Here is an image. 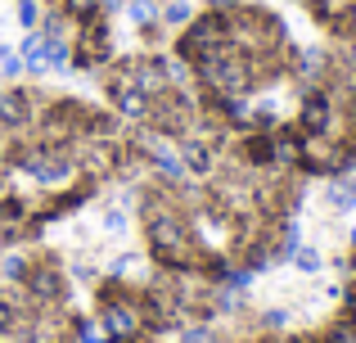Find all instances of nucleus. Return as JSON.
I'll use <instances>...</instances> for the list:
<instances>
[{
  "label": "nucleus",
  "mask_w": 356,
  "mask_h": 343,
  "mask_svg": "<svg viewBox=\"0 0 356 343\" xmlns=\"http://www.w3.org/2000/svg\"><path fill=\"white\" fill-rule=\"evenodd\" d=\"M181 343H217V335L208 330V321H199V326L181 330Z\"/></svg>",
  "instance_id": "obj_19"
},
{
  "label": "nucleus",
  "mask_w": 356,
  "mask_h": 343,
  "mask_svg": "<svg viewBox=\"0 0 356 343\" xmlns=\"http://www.w3.org/2000/svg\"><path fill=\"white\" fill-rule=\"evenodd\" d=\"M18 27H23V32H36V27H41V0H18Z\"/></svg>",
  "instance_id": "obj_13"
},
{
  "label": "nucleus",
  "mask_w": 356,
  "mask_h": 343,
  "mask_svg": "<svg viewBox=\"0 0 356 343\" xmlns=\"http://www.w3.org/2000/svg\"><path fill=\"white\" fill-rule=\"evenodd\" d=\"M325 343H356V326H352L348 317H343V321H334V326L325 330Z\"/></svg>",
  "instance_id": "obj_17"
},
{
  "label": "nucleus",
  "mask_w": 356,
  "mask_h": 343,
  "mask_svg": "<svg viewBox=\"0 0 356 343\" xmlns=\"http://www.w3.org/2000/svg\"><path fill=\"white\" fill-rule=\"evenodd\" d=\"M0 77H23V59L9 41H0Z\"/></svg>",
  "instance_id": "obj_14"
},
{
  "label": "nucleus",
  "mask_w": 356,
  "mask_h": 343,
  "mask_svg": "<svg viewBox=\"0 0 356 343\" xmlns=\"http://www.w3.org/2000/svg\"><path fill=\"white\" fill-rule=\"evenodd\" d=\"M348 248H352V253H356V226H352V235H348Z\"/></svg>",
  "instance_id": "obj_22"
},
{
  "label": "nucleus",
  "mask_w": 356,
  "mask_h": 343,
  "mask_svg": "<svg viewBox=\"0 0 356 343\" xmlns=\"http://www.w3.org/2000/svg\"><path fill=\"white\" fill-rule=\"evenodd\" d=\"M36 122V90L9 86L0 90V131H23Z\"/></svg>",
  "instance_id": "obj_4"
},
{
  "label": "nucleus",
  "mask_w": 356,
  "mask_h": 343,
  "mask_svg": "<svg viewBox=\"0 0 356 343\" xmlns=\"http://www.w3.org/2000/svg\"><path fill=\"white\" fill-rule=\"evenodd\" d=\"M99 230L113 235V239H122L131 230V212L122 208V203H104V208H99Z\"/></svg>",
  "instance_id": "obj_8"
},
{
  "label": "nucleus",
  "mask_w": 356,
  "mask_h": 343,
  "mask_svg": "<svg viewBox=\"0 0 356 343\" xmlns=\"http://www.w3.org/2000/svg\"><path fill=\"white\" fill-rule=\"evenodd\" d=\"M289 262H293L298 276H307V280H316V276L325 271V253H321V248H312V244H298Z\"/></svg>",
  "instance_id": "obj_9"
},
{
  "label": "nucleus",
  "mask_w": 356,
  "mask_h": 343,
  "mask_svg": "<svg viewBox=\"0 0 356 343\" xmlns=\"http://www.w3.org/2000/svg\"><path fill=\"white\" fill-rule=\"evenodd\" d=\"M325 208H330L334 217H348V212H356V176L352 172H339L330 185H325Z\"/></svg>",
  "instance_id": "obj_5"
},
{
  "label": "nucleus",
  "mask_w": 356,
  "mask_h": 343,
  "mask_svg": "<svg viewBox=\"0 0 356 343\" xmlns=\"http://www.w3.org/2000/svg\"><path fill=\"white\" fill-rule=\"evenodd\" d=\"M41 59H45V72H68L72 68V41H45Z\"/></svg>",
  "instance_id": "obj_10"
},
{
  "label": "nucleus",
  "mask_w": 356,
  "mask_h": 343,
  "mask_svg": "<svg viewBox=\"0 0 356 343\" xmlns=\"http://www.w3.org/2000/svg\"><path fill=\"white\" fill-rule=\"evenodd\" d=\"M330 32H334V41H356V0H352V9L330 27Z\"/></svg>",
  "instance_id": "obj_16"
},
{
  "label": "nucleus",
  "mask_w": 356,
  "mask_h": 343,
  "mask_svg": "<svg viewBox=\"0 0 356 343\" xmlns=\"http://www.w3.org/2000/svg\"><path fill=\"white\" fill-rule=\"evenodd\" d=\"M261 326H266V330H289V326H293V312H289V308H266V312H261Z\"/></svg>",
  "instance_id": "obj_18"
},
{
  "label": "nucleus",
  "mask_w": 356,
  "mask_h": 343,
  "mask_svg": "<svg viewBox=\"0 0 356 343\" xmlns=\"http://www.w3.org/2000/svg\"><path fill=\"white\" fill-rule=\"evenodd\" d=\"M14 172L27 176L32 185H41V190H68V185L81 176L68 145H50V141L23 145V150L14 154Z\"/></svg>",
  "instance_id": "obj_2"
},
{
  "label": "nucleus",
  "mask_w": 356,
  "mask_h": 343,
  "mask_svg": "<svg viewBox=\"0 0 356 343\" xmlns=\"http://www.w3.org/2000/svg\"><path fill=\"white\" fill-rule=\"evenodd\" d=\"M113 343H154L149 335H131V339H113Z\"/></svg>",
  "instance_id": "obj_21"
},
{
  "label": "nucleus",
  "mask_w": 356,
  "mask_h": 343,
  "mask_svg": "<svg viewBox=\"0 0 356 343\" xmlns=\"http://www.w3.org/2000/svg\"><path fill=\"white\" fill-rule=\"evenodd\" d=\"M72 339H77V343H113V339H108V330L99 326V317H81V321H72Z\"/></svg>",
  "instance_id": "obj_12"
},
{
  "label": "nucleus",
  "mask_w": 356,
  "mask_h": 343,
  "mask_svg": "<svg viewBox=\"0 0 356 343\" xmlns=\"http://www.w3.org/2000/svg\"><path fill=\"white\" fill-rule=\"evenodd\" d=\"M27 266H32V257H27V253H5V257H0V280H5V285H23L27 280Z\"/></svg>",
  "instance_id": "obj_11"
},
{
  "label": "nucleus",
  "mask_w": 356,
  "mask_h": 343,
  "mask_svg": "<svg viewBox=\"0 0 356 343\" xmlns=\"http://www.w3.org/2000/svg\"><path fill=\"white\" fill-rule=\"evenodd\" d=\"M18 317H23V308H18V303H9V298H0V339L18 330Z\"/></svg>",
  "instance_id": "obj_15"
},
{
  "label": "nucleus",
  "mask_w": 356,
  "mask_h": 343,
  "mask_svg": "<svg viewBox=\"0 0 356 343\" xmlns=\"http://www.w3.org/2000/svg\"><path fill=\"white\" fill-rule=\"evenodd\" d=\"M158 23H163V32H185L194 23V0H163L158 5Z\"/></svg>",
  "instance_id": "obj_7"
},
{
  "label": "nucleus",
  "mask_w": 356,
  "mask_h": 343,
  "mask_svg": "<svg viewBox=\"0 0 356 343\" xmlns=\"http://www.w3.org/2000/svg\"><path fill=\"white\" fill-rule=\"evenodd\" d=\"M140 217H145L149 257H154L163 271H203L208 253H203V244L194 239V226H190L185 212H176L172 203H163L154 194V199H145Z\"/></svg>",
  "instance_id": "obj_1"
},
{
  "label": "nucleus",
  "mask_w": 356,
  "mask_h": 343,
  "mask_svg": "<svg viewBox=\"0 0 356 343\" xmlns=\"http://www.w3.org/2000/svg\"><path fill=\"white\" fill-rule=\"evenodd\" d=\"M14 50H18V59H23V72H27V77H45V59H41L45 36L41 32H23V41H18Z\"/></svg>",
  "instance_id": "obj_6"
},
{
  "label": "nucleus",
  "mask_w": 356,
  "mask_h": 343,
  "mask_svg": "<svg viewBox=\"0 0 356 343\" xmlns=\"http://www.w3.org/2000/svg\"><path fill=\"white\" fill-rule=\"evenodd\" d=\"M23 289H27V298H32L36 308H50V303L68 298V276H63V266L54 262V257H32Z\"/></svg>",
  "instance_id": "obj_3"
},
{
  "label": "nucleus",
  "mask_w": 356,
  "mask_h": 343,
  "mask_svg": "<svg viewBox=\"0 0 356 343\" xmlns=\"http://www.w3.org/2000/svg\"><path fill=\"white\" fill-rule=\"evenodd\" d=\"M235 343H270V339H235Z\"/></svg>",
  "instance_id": "obj_23"
},
{
  "label": "nucleus",
  "mask_w": 356,
  "mask_h": 343,
  "mask_svg": "<svg viewBox=\"0 0 356 343\" xmlns=\"http://www.w3.org/2000/svg\"><path fill=\"white\" fill-rule=\"evenodd\" d=\"M270 343H325V339H307V335H293V339H270Z\"/></svg>",
  "instance_id": "obj_20"
},
{
  "label": "nucleus",
  "mask_w": 356,
  "mask_h": 343,
  "mask_svg": "<svg viewBox=\"0 0 356 343\" xmlns=\"http://www.w3.org/2000/svg\"><path fill=\"white\" fill-rule=\"evenodd\" d=\"M348 172H352V176H356V159H352V168H348Z\"/></svg>",
  "instance_id": "obj_24"
}]
</instances>
